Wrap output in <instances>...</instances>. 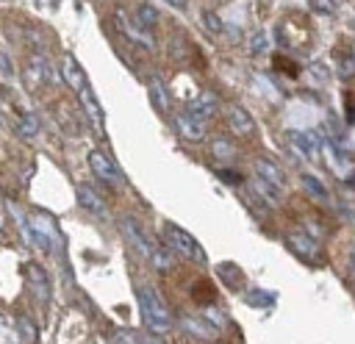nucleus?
Instances as JSON below:
<instances>
[{
    "label": "nucleus",
    "mask_w": 355,
    "mask_h": 344,
    "mask_svg": "<svg viewBox=\"0 0 355 344\" xmlns=\"http://www.w3.org/2000/svg\"><path fill=\"white\" fill-rule=\"evenodd\" d=\"M136 302H139V313L141 322L150 333H166L175 327V319L164 302V297L153 289V286H139L136 289Z\"/></svg>",
    "instance_id": "1"
},
{
    "label": "nucleus",
    "mask_w": 355,
    "mask_h": 344,
    "mask_svg": "<svg viewBox=\"0 0 355 344\" xmlns=\"http://www.w3.org/2000/svg\"><path fill=\"white\" fill-rule=\"evenodd\" d=\"M122 233L128 236V241L133 244V250H136L141 258H147L155 269L166 272V269L172 266V252H166L155 239H150V236L139 227V222H133V216H125V219H122Z\"/></svg>",
    "instance_id": "2"
},
{
    "label": "nucleus",
    "mask_w": 355,
    "mask_h": 344,
    "mask_svg": "<svg viewBox=\"0 0 355 344\" xmlns=\"http://www.w3.org/2000/svg\"><path fill=\"white\" fill-rule=\"evenodd\" d=\"M19 230H22V236H25V241H28L31 247H36L39 252H50V250H53L55 227H53L50 214L33 211V214H28V216H19Z\"/></svg>",
    "instance_id": "3"
},
{
    "label": "nucleus",
    "mask_w": 355,
    "mask_h": 344,
    "mask_svg": "<svg viewBox=\"0 0 355 344\" xmlns=\"http://www.w3.org/2000/svg\"><path fill=\"white\" fill-rule=\"evenodd\" d=\"M164 241H166V247L172 250V255H180V258L194 261V264H205V252H202V247H200L197 239H194L191 233H186L183 227H178V225H166V227H164Z\"/></svg>",
    "instance_id": "4"
},
{
    "label": "nucleus",
    "mask_w": 355,
    "mask_h": 344,
    "mask_svg": "<svg viewBox=\"0 0 355 344\" xmlns=\"http://www.w3.org/2000/svg\"><path fill=\"white\" fill-rule=\"evenodd\" d=\"M22 83L28 92H42L53 83V67L44 55H31L22 67Z\"/></svg>",
    "instance_id": "5"
},
{
    "label": "nucleus",
    "mask_w": 355,
    "mask_h": 344,
    "mask_svg": "<svg viewBox=\"0 0 355 344\" xmlns=\"http://www.w3.org/2000/svg\"><path fill=\"white\" fill-rule=\"evenodd\" d=\"M114 25H116V28H119L130 42H136L139 47H144V50H155L153 31L141 28V22H139L136 17H130L125 8H116V11H114Z\"/></svg>",
    "instance_id": "6"
},
{
    "label": "nucleus",
    "mask_w": 355,
    "mask_h": 344,
    "mask_svg": "<svg viewBox=\"0 0 355 344\" xmlns=\"http://www.w3.org/2000/svg\"><path fill=\"white\" fill-rule=\"evenodd\" d=\"M89 169H92L94 178L103 180L105 186H119V183H122V172L116 169V164H114L103 150H89Z\"/></svg>",
    "instance_id": "7"
},
{
    "label": "nucleus",
    "mask_w": 355,
    "mask_h": 344,
    "mask_svg": "<svg viewBox=\"0 0 355 344\" xmlns=\"http://www.w3.org/2000/svg\"><path fill=\"white\" fill-rule=\"evenodd\" d=\"M286 244H288V250H291L294 255H300V258H305V261H311V258L319 255V239H316L311 230H291V233L286 236Z\"/></svg>",
    "instance_id": "8"
},
{
    "label": "nucleus",
    "mask_w": 355,
    "mask_h": 344,
    "mask_svg": "<svg viewBox=\"0 0 355 344\" xmlns=\"http://www.w3.org/2000/svg\"><path fill=\"white\" fill-rule=\"evenodd\" d=\"M288 141H291L294 150H297L300 155H305L308 161H316L319 153H322V139H319V133H313V130H288Z\"/></svg>",
    "instance_id": "9"
},
{
    "label": "nucleus",
    "mask_w": 355,
    "mask_h": 344,
    "mask_svg": "<svg viewBox=\"0 0 355 344\" xmlns=\"http://www.w3.org/2000/svg\"><path fill=\"white\" fill-rule=\"evenodd\" d=\"M175 133L183 136L186 141H202L205 133H208V128H205L202 119H197V117H191L189 111H183V114L175 117Z\"/></svg>",
    "instance_id": "10"
},
{
    "label": "nucleus",
    "mask_w": 355,
    "mask_h": 344,
    "mask_svg": "<svg viewBox=\"0 0 355 344\" xmlns=\"http://www.w3.org/2000/svg\"><path fill=\"white\" fill-rule=\"evenodd\" d=\"M22 272H25V280H28V289H31L33 300L47 302V297H50V280H47L44 269H42L39 264H25Z\"/></svg>",
    "instance_id": "11"
},
{
    "label": "nucleus",
    "mask_w": 355,
    "mask_h": 344,
    "mask_svg": "<svg viewBox=\"0 0 355 344\" xmlns=\"http://www.w3.org/2000/svg\"><path fill=\"white\" fill-rule=\"evenodd\" d=\"M186 111H189L191 117H197V119L208 122L211 117H216V111H219V100H216V94L202 92V94H197V97L186 105Z\"/></svg>",
    "instance_id": "12"
},
{
    "label": "nucleus",
    "mask_w": 355,
    "mask_h": 344,
    "mask_svg": "<svg viewBox=\"0 0 355 344\" xmlns=\"http://www.w3.org/2000/svg\"><path fill=\"white\" fill-rule=\"evenodd\" d=\"M78 100H80V105H83V111H86V117H89V122L94 125V130L97 133H103V108H100V103H97V97H94V92H92V86H83L80 92H78Z\"/></svg>",
    "instance_id": "13"
},
{
    "label": "nucleus",
    "mask_w": 355,
    "mask_h": 344,
    "mask_svg": "<svg viewBox=\"0 0 355 344\" xmlns=\"http://www.w3.org/2000/svg\"><path fill=\"white\" fill-rule=\"evenodd\" d=\"M227 128L236 136H252L255 133V122L241 105H227Z\"/></svg>",
    "instance_id": "14"
},
{
    "label": "nucleus",
    "mask_w": 355,
    "mask_h": 344,
    "mask_svg": "<svg viewBox=\"0 0 355 344\" xmlns=\"http://www.w3.org/2000/svg\"><path fill=\"white\" fill-rule=\"evenodd\" d=\"M75 197H78V203H80V208H86L89 214H94V216H105L108 214V208H105V203H103V197L92 189V186H86V183H80L78 189H75Z\"/></svg>",
    "instance_id": "15"
},
{
    "label": "nucleus",
    "mask_w": 355,
    "mask_h": 344,
    "mask_svg": "<svg viewBox=\"0 0 355 344\" xmlns=\"http://www.w3.org/2000/svg\"><path fill=\"white\" fill-rule=\"evenodd\" d=\"M61 75H64V83L78 94L83 86H89V80H86V72L78 67V61L72 58V55H67L64 61H61Z\"/></svg>",
    "instance_id": "16"
},
{
    "label": "nucleus",
    "mask_w": 355,
    "mask_h": 344,
    "mask_svg": "<svg viewBox=\"0 0 355 344\" xmlns=\"http://www.w3.org/2000/svg\"><path fill=\"white\" fill-rule=\"evenodd\" d=\"M255 175L263 178L266 183L277 186L280 191H286V175H283V169H280L277 164H272V161H266V158H258V161H255Z\"/></svg>",
    "instance_id": "17"
},
{
    "label": "nucleus",
    "mask_w": 355,
    "mask_h": 344,
    "mask_svg": "<svg viewBox=\"0 0 355 344\" xmlns=\"http://www.w3.org/2000/svg\"><path fill=\"white\" fill-rule=\"evenodd\" d=\"M180 325H183V330L186 333H191V336H197V338H202V341H211L214 336H216V325H211L208 319H197V316H183L180 319Z\"/></svg>",
    "instance_id": "18"
},
{
    "label": "nucleus",
    "mask_w": 355,
    "mask_h": 344,
    "mask_svg": "<svg viewBox=\"0 0 355 344\" xmlns=\"http://www.w3.org/2000/svg\"><path fill=\"white\" fill-rule=\"evenodd\" d=\"M250 186H252V194H258L261 200H263V205H280L283 203V191L277 189V186H272V183H266L263 178H252L250 180Z\"/></svg>",
    "instance_id": "19"
},
{
    "label": "nucleus",
    "mask_w": 355,
    "mask_h": 344,
    "mask_svg": "<svg viewBox=\"0 0 355 344\" xmlns=\"http://www.w3.org/2000/svg\"><path fill=\"white\" fill-rule=\"evenodd\" d=\"M147 94H150V103H153L161 114L169 111V92H166V86H164L161 78H153V80L147 83Z\"/></svg>",
    "instance_id": "20"
},
{
    "label": "nucleus",
    "mask_w": 355,
    "mask_h": 344,
    "mask_svg": "<svg viewBox=\"0 0 355 344\" xmlns=\"http://www.w3.org/2000/svg\"><path fill=\"white\" fill-rule=\"evenodd\" d=\"M216 275L222 277V283H225L227 289H241V283H244V272H241L233 261H222V264L216 266Z\"/></svg>",
    "instance_id": "21"
},
{
    "label": "nucleus",
    "mask_w": 355,
    "mask_h": 344,
    "mask_svg": "<svg viewBox=\"0 0 355 344\" xmlns=\"http://www.w3.org/2000/svg\"><path fill=\"white\" fill-rule=\"evenodd\" d=\"M211 155H214V161L230 164L239 153H236V144H233L230 139H214V141H211Z\"/></svg>",
    "instance_id": "22"
},
{
    "label": "nucleus",
    "mask_w": 355,
    "mask_h": 344,
    "mask_svg": "<svg viewBox=\"0 0 355 344\" xmlns=\"http://www.w3.org/2000/svg\"><path fill=\"white\" fill-rule=\"evenodd\" d=\"M0 344H25L22 336H19L17 322L6 313H0Z\"/></svg>",
    "instance_id": "23"
},
{
    "label": "nucleus",
    "mask_w": 355,
    "mask_h": 344,
    "mask_svg": "<svg viewBox=\"0 0 355 344\" xmlns=\"http://www.w3.org/2000/svg\"><path fill=\"white\" fill-rule=\"evenodd\" d=\"M39 117L36 114H22L19 119H17V133L22 136V139H36L39 136Z\"/></svg>",
    "instance_id": "24"
},
{
    "label": "nucleus",
    "mask_w": 355,
    "mask_h": 344,
    "mask_svg": "<svg viewBox=\"0 0 355 344\" xmlns=\"http://www.w3.org/2000/svg\"><path fill=\"white\" fill-rule=\"evenodd\" d=\"M300 183L305 186V191H308L311 197H316V200H322V203L327 200V189H324V183H322L316 175H311V172H302V175H300Z\"/></svg>",
    "instance_id": "25"
},
{
    "label": "nucleus",
    "mask_w": 355,
    "mask_h": 344,
    "mask_svg": "<svg viewBox=\"0 0 355 344\" xmlns=\"http://www.w3.org/2000/svg\"><path fill=\"white\" fill-rule=\"evenodd\" d=\"M116 344H164L158 336H141V333H133V330H119L114 336Z\"/></svg>",
    "instance_id": "26"
},
{
    "label": "nucleus",
    "mask_w": 355,
    "mask_h": 344,
    "mask_svg": "<svg viewBox=\"0 0 355 344\" xmlns=\"http://www.w3.org/2000/svg\"><path fill=\"white\" fill-rule=\"evenodd\" d=\"M133 17H136V19L141 22V28H147V31H153V28L158 25V11H155L153 6H147V3H141Z\"/></svg>",
    "instance_id": "27"
},
{
    "label": "nucleus",
    "mask_w": 355,
    "mask_h": 344,
    "mask_svg": "<svg viewBox=\"0 0 355 344\" xmlns=\"http://www.w3.org/2000/svg\"><path fill=\"white\" fill-rule=\"evenodd\" d=\"M269 44H272V42H269V33H266V31H255V33L247 39V47H250L252 55H263V53L269 50Z\"/></svg>",
    "instance_id": "28"
},
{
    "label": "nucleus",
    "mask_w": 355,
    "mask_h": 344,
    "mask_svg": "<svg viewBox=\"0 0 355 344\" xmlns=\"http://www.w3.org/2000/svg\"><path fill=\"white\" fill-rule=\"evenodd\" d=\"M244 300H247L252 308H269V305L275 302V294H266L263 289H250V291L244 294Z\"/></svg>",
    "instance_id": "29"
},
{
    "label": "nucleus",
    "mask_w": 355,
    "mask_h": 344,
    "mask_svg": "<svg viewBox=\"0 0 355 344\" xmlns=\"http://www.w3.org/2000/svg\"><path fill=\"white\" fill-rule=\"evenodd\" d=\"M338 3H341V0H308V6H311L316 14H322V17L336 14V11H338Z\"/></svg>",
    "instance_id": "30"
},
{
    "label": "nucleus",
    "mask_w": 355,
    "mask_h": 344,
    "mask_svg": "<svg viewBox=\"0 0 355 344\" xmlns=\"http://www.w3.org/2000/svg\"><path fill=\"white\" fill-rule=\"evenodd\" d=\"M202 22L208 25V31H211V33H222V28H225V25H222V19H219L214 11H205V14H202Z\"/></svg>",
    "instance_id": "31"
},
{
    "label": "nucleus",
    "mask_w": 355,
    "mask_h": 344,
    "mask_svg": "<svg viewBox=\"0 0 355 344\" xmlns=\"http://www.w3.org/2000/svg\"><path fill=\"white\" fill-rule=\"evenodd\" d=\"M17 327H19V336H22V341H33V325H31V319H25V316H19L17 319Z\"/></svg>",
    "instance_id": "32"
},
{
    "label": "nucleus",
    "mask_w": 355,
    "mask_h": 344,
    "mask_svg": "<svg viewBox=\"0 0 355 344\" xmlns=\"http://www.w3.org/2000/svg\"><path fill=\"white\" fill-rule=\"evenodd\" d=\"M0 69H3V75H6V78H11V75H14V67H11V61H8V55H6V53H0Z\"/></svg>",
    "instance_id": "33"
},
{
    "label": "nucleus",
    "mask_w": 355,
    "mask_h": 344,
    "mask_svg": "<svg viewBox=\"0 0 355 344\" xmlns=\"http://www.w3.org/2000/svg\"><path fill=\"white\" fill-rule=\"evenodd\" d=\"M219 178H225L227 183H239L241 178H236V175H230V169H219Z\"/></svg>",
    "instance_id": "34"
},
{
    "label": "nucleus",
    "mask_w": 355,
    "mask_h": 344,
    "mask_svg": "<svg viewBox=\"0 0 355 344\" xmlns=\"http://www.w3.org/2000/svg\"><path fill=\"white\" fill-rule=\"evenodd\" d=\"M166 6H172V8H178V11H183L186 6H189V0H164Z\"/></svg>",
    "instance_id": "35"
},
{
    "label": "nucleus",
    "mask_w": 355,
    "mask_h": 344,
    "mask_svg": "<svg viewBox=\"0 0 355 344\" xmlns=\"http://www.w3.org/2000/svg\"><path fill=\"white\" fill-rule=\"evenodd\" d=\"M58 3H61V0H36V6H39V8H55Z\"/></svg>",
    "instance_id": "36"
},
{
    "label": "nucleus",
    "mask_w": 355,
    "mask_h": 344,
    "mask_svg": "<svg viewBox=\"0 0 355 344\" xmlns=\"http://www.w3.org/2000/svg\"><path fill=\"white\" fill-rule=\"evenodd\" d=\"M6 227V205H3V200H0V230Z\"/></svg>",
    "instance_id": "37"
},
{
    "label": "nucleus",
    "mask_w": 355,
    "mask_h": 344,
    "mask_svg": "<svg viewBox=\"0 0 355 344\" xmlns=\"http://www.w3.org/2000/svg\"><path fill=\"white\" fill-rule=\"evenodd\" d=\"M352 272H355V250H352Z\"/></svg>",
    "instance_id": "38"
},
{
    "label": "nucleus",
    "mask_w": 355,
    "mask_h": 344,
    "mask_svg": "<svg viewBox=\"0 0 355 344\" xmlns=\"http://www.w3.org/2000/svg\"><path fill=\"white\" fill-rule=\"evenodd\" d=\"M0 128H3V114H0Z\"/></svg>",
    "instance_id": "39"
}]
</instances>
